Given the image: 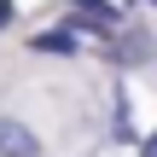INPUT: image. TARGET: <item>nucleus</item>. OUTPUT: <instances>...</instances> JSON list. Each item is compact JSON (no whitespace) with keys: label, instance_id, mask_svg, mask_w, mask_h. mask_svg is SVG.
<instances>
[{"label":"nucleus","instance_id":"nucleus-1","mask_svg":"<svg viewBox=\"0 0 157 157\" xmlns=\"http://www.w3.org/2000/svg\"><path fill=\"white\" fill-rule=\"evenodd\" d=\"M35 151H41V140H35L23 122L0 117V157H35Z\"/></svg>","mask_w":157,"mask_h":157},{"label":"nucleus","instance_id":"nucleus-2","mask_svg":"<svg viewBox=\"0 0 157 157\" xmlns=\"http://www.w3.org/2000/svg\"><path fill=\"white\" fill-rule=\"evenodd\" d=\"M70 47H76L70 29H47V35H35V52H70Z\"/></svg>","mask_w":157,"mask_h":157},{"label":"nucleus","instance_id":"nucleus-3","mask_svg":"<svg viewBox=\"0 0 157 157\" xmlns=\"http://www.w3.org/2000/svg\"><path fill=\"white\" fill-rule=\"evenodd\" d=\"M122 64H140V58H151V35H122V52H117Z\"/></svg>","mask_w":157,"mask_h":157},{"label":"nucleus","instance_id":"nucleus-4","mask_svg":"<svg viewBox=\"0 0 157 157\" xmlns=\"http://www.w3.org/2000/svg\"><path fill=\"white\" fill-rule=\"evenodd\" d=\"M140 157H157V134H151V140H146V146H140Z\"/></svg>","mask_w":157,"mask_h":157},{"label":"nucleus","instance_id":"nucleus-5","mask_svg":"<svg viewBox=\"0 0 157 157\" xmlns=\"http://www.w3.org/2000/svg\"><path fill=\"white\" fill-rule=\"evenodd\" d=\"M6 17H12V0H0V23H6Z\"/></svg>","mask_w":157,"mask_h":157}]
</instances>
